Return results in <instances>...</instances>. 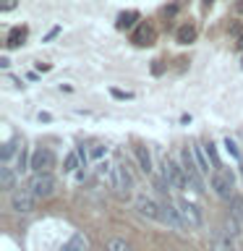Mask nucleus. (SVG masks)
<instances>
[{
	"mask_svg": "<svg viewBox=\"0 0 243 251\" xmlns=\"http://www.w3.org/2000/svg\"><path fill=\"white\" fill-rule=\"evenodd\" d=\"M55 168V154L50 149H37L34 154H31V170L34 173H50Z\"/></svg>",
	"mask_w": 243,
	"mask_h": 251,
	"instance_id": "obj_10",
	"label": "nucleus"
},
{
	"mask_svg": "<svg viewBox=\"0 0 243 251\" xmlns=\"http://www.w3.org/2000/svg\"><path fill=\"white\" fill-rule=\"evenodd\" d=\"M133 152H136V160H139V168L146 173V176H152V154H149L146 147H133Z\"/></svg>",
	"mask_w": 243,
	"mask_h": 251,
	"instance_id": "obj_14",
	"label": "nucleus"
},
{
	"mask_svg": "<svg viewBox=\"0 0 243 251\" xmlns=\"http://www.w3.org/2000/svg\"><path fill=\"white\" fill-rule=\"evenodd\" d=\"M13 154H16V141L11 139V141H5V144H3V149H0V160L8 162Z\"/></svg>",
	"mask_w": 243,
	"mask_h": 251,
	"instance_id": "obj_23",
	"label": "nucleus"
},
{
	"mask_svg": "<svg viewBox=\"0 0 243 251\" xmlns=\"http://www.w3.org/2000/svg\"><path fill=\"white\" fill-rule=\"evenodd\" d=\"M24 39H26V29H24V26H13L11 31H8L5 47H8V50H13V47H21Z\"/></svg>",
	"mask_w": 243,
	"mask_h": 251,
	"instance_id": "obj_15",
	"label": "nucleus"
},
{
	"mask_svg": "<svg viewBox=\"0 0 243 251\" xmlns=\"http://www.w3.org/2000/svg\"><path fill=\"white\" fill-rule=\"evenodd\" d=\"M230 215H233V217H235V220H238V223L243 225V196L235 194L233 199H230Z\"/></svg>",
	"mask_w": 243,
	"mask_h": 251,
	"instance_id": "obj_20",
	"label": "nucleus"
},
{
	"mask_svg": "<svg viewBox=\"0 0 243 251\" xmlns=\"http://www.w3.org/2000/svg\"><path fill=\"white\" fill-rule=\"evenodd\" d=\"M162 180H165L170 188H186V186H188V178H186L183 165H178L172 157H165V160H162Z\"/></svg>",
	"mask_w": 243,
	"mask_h": 251,
	"instance_id": "obj_4",
	"label": "nucleus"
},
{
	"mask_svg": "<svg viewBox=\"0 0 243 251\" xmlns=\"http://www.w3.org/2000/svg\"><path fill=\"white\" fill-rule=\"evenodd\" d=\"M162 223H168L172 227H183V215H180V209H178V201H172L170 196H165L162 199Z\"/></svg>",
	"mask_w": 243,
	"mask_h": 251,
	"instance_id": "obj_9",
	"label": "nucleus"
},
{
	"mask_svg": "<svg viewBox=\"0 0 243 251\" xmlns=\"http://www.w3.org/2000/svg\"><path fill=\"white\" fill-rule=\"evenodd\" d=\"M26 188L37 196V199H50L55 194V188H58V180L52 178V173H34V176L29 178Z\"/></svg>",
	"mask_w": 243,
	"mask_h": 251,
	"instance_id": "obj_3",
	"label": "nucleus"
},
{
	"mask_svg": "<svg viewBox=\"0 0 243 251\" xmlns=\"http://www.w3.org/2000/svg\"><path fill=\"white\" fill-rule=\"evenodd\" d=\"M16 8V0H3V3H0V11H13Z\"/></svg>",
	"mask_w": 243,
	"mask_h": 251,
	"instance_id": "obj_29",
	"label": "nucleus"
},
{
	"mask_svg": "<svg viewBox=\"0 0 243 251\" xmlns=\"http://www.w3.org/2000/svg\"><path fill=\"white\" fill-rule=\"evenodd\" d=\"M110 173H113V165H110V162H97V176L99 178H107L110 180Z\"/></svg>",
	"mask_w": 243,
	"mask_h": 251,
	"instance_id": "obj_27",
	"label": "nucleus"
},
{
	"mask_svg": "<svg viewBox=\"0 0 243 251\" xmlns=\"http://www.w3.org/2000/svg\"><path fill=\"white\" fill-rule=\"evenodd\" d=\"M241 68H243V63H241Z\"/></svg>",
	"mask_w": 243,
	"mask_h": 251,
	"instance_id": "obj_34",
	"label": "nucleus"
},
{
	"mask_svg": "<svg viewBox=\"0 0 243 251\" xmlns=\"http://www.w3.org/2000/svg\"><path fill=\"white\" fill-rule=\"evenodd\" d=\"M136 209H139V215L146 217V220H162V201H154L152 196H146V194L136 196Z\"/></svg>",
	"mask_w": 243,
	"mask_h": 251,
	"instance_id": "obj_8",
	"label": "nucleus"
},
{
	"mask_svg": "<svg viewBox=\"0 0 243 251\" xmlns=\"http://www.w3.org/2000/svg\"><path fill=\"white\" fill-rule=\"evenodd\" d=\"M204 149H207V154H209V160H212V168H219V157H217V149H215V144H212V141H209V144L207 147H204Z\"/></svg>",
	"mask_w": 243,
	"mask_h": 251,
	"instance_id": "obj_26",
	"label": "nucleus"
},
{
	"mask_svg": "<svg viewBox=\"0 0 243 251\" xmlns=\"http://www.w3.org/2000/svg\"><path fill=\"white\" fill-rule=\"evenodd\" d=\"M222 230L227 233V235H233V238H238V233H241V223L235 220L233 215H227L225 217V223H222Z\"/></svg>",
	"mask_w": 243,
	"mask_h": 251,
	"instance_id": "obj_21",
	"label": "nucleus"
},
{
	"mask_svg": "<svg viewBox=\"0 0 243 251\" xmlns=\"http://www.w3.org/2000/svg\"><path fill=\"white\" fill-rule=\"evenodd\" d=\"M107 154V147H102V144H92L89 149V157H94V160H99V157H105Z\"/></svg>",
	"mask_w": 243,
	"mask_h": 251,
	"instance_id": "obj_28",
	"label": "nucleus"
},
{
	"mask_svg": "<svg viewBox=\"0 0 243 251\" xmlns=\"http://www.w3.org/2000/svg\"><path fill=\"white\" fill-rule=\"evenodd\" d=\"M139 21V11H123L121 16H118V21H115V26L118 29H131L133 26V24H136Z\"/></svg>",
	"mask_w": 243,
	"mask_h": 251,
	"instance_id": "obj_16",
	"label": "nucleus"
},
{
	"mask_svg": "<svg viewBox=\"0 0 243 251\" xmlns=\"http://www.w3.org/2000/svg\"><path fill=\"white\" fill-rule=\"evenodd\" d=\"M212 3H215V0H204V8H209Z\"/></svg>",
	"mask_w": 243,
	"mask_h": 251,
	"instance_id": "obj_31",
	"label": "nucleus"
},
{
	"mask_svg": "<svg viewBox=\"0 0 243 251\" xmlns=\"http://www.w3.org/2000/svg\"><path fill=\"white\" fill-rule=\"evenodd\" d=\"M241 168H243V157H241Z\"/></svg>",
	"mask_w": 243,
	"mask_h": 251,
	"instance_id": "obj_33",
	"label": "nucleus"
},
{
	"mask_svg": "<svg viewBox=\"0 0 243 251\" xmlns=\"http://www.w3.org/2000/svg\"><path fill=\"white\" fill-rule=\"evenodd\" d=\"M175 39H178L180 45H191L194 39H196V26H194V24H183V26L178 29Z\"/></svg>",
	"mask_w": 243,
	"mask_h": 251,
	"instance_id": "obj_17",
	"label": "nucleus"
},
{
	"mask_svg": "<svg viewBox=\"0 0 243 251\" xmlns=\"http://www.w3.org/2000/svg\"><path fill=\"white\" fill-rule=\"evenodd\" d=\"M131 42H133V45H139V47H149V45L154 42V29L149 26V24H141V26L133 31Z\"/></svg>",
	"mask_w": 243,
	"mask_h": 251,
	"instance_id": "obj_13",
	"label": "nucleus"
},
{
	"mask_svg": "<svg viewBox=\"0 0 243 251\" xmlns=\"http://www.w3.org/2000/svg\"><path fill=\"white\" fill-rule=\"evenodd\" d=\"M238 47H243V34L238 37Z\"/></svg>",
	"mask_w": 243,
	"mask_h": 251,
	"instance_id": "obj_32",
	"label": "nucleus"
},
{
	"mask_svg": "<svg viewBox=\"0 0 243 251\" xmlns=\"http://www.w3.org/2000/svg\"><path fill=\"white\" fill-rule=\"evenodd\" d=\"M209 183H212V191H215L217 199L230 201L233 196H235V194H233V188H235V176H233V170H222V168L212 170Z\"/></svg>",
	"mask_w": 243,
	"mask_h": 251,
	"instance_id": "obj_1",
	"label": "nucleus"
},
{
	"mask_svg": "<svg viewBox=\"0 0 243 251\" xmlns=\"http://www.w3.org/2000/svg\"><path fill=\"white\" fill-rule=\"evenodd\" d=\"M222 144H225V152L230 154V157H235V160H241V157H243L241 147L235 144V139H233V136H225V139H222Z\"/></svg>",
	"mask_w": 243,
	"mask_h": 251,
	"instance_id": "obj_22",
	"label": "nucleus"
},
{
	"mask_svg": "<svg viewBox=\"0 0 243 251\" xmlns=\"http://www.w3.org/2000/svg\"><path fill=\"white\" fill-rule=\"evenodd\" d=\"M178 209H180L183 223L188 227H201L204 225V212H201L199 204H194V201H188V199H178Z\"/></svg>",
	"mask_w": 243,
	"mask_h": 251,
	"instance_id": "obj_7",
	"label": "nucleus"
},
{
	"mask_svg": "<svg viewBox=\"0 0 243 251\" xmlns=\"http://www.w3.org/2000/svg\"><path fill=\"white\" fill-rule=\"evenodd\" d=\"M107 251H131V246L123 238H110L107 241Z\"/></svg>",
	"mask_w": 243,
	"mask_h": 251,
	"instance_id": "obj_25",
	"label": "nucleus"
},
{
	"mask_svg": "<svg viewBox=\"0 0 243 251\" xmlns=\"http://www.w3.org/2000/svg\"><path fill=\"white\" fill-rule=\"evenodd\" d=\"M34 204H37V196L29 188H16V191H11V209L19 212V215L34 212Z\"/></svg>",
	"mask_w": 243,
	"mask_h": 251,
	"instance_id": "obj_6",
	"label": "nucleus"
},
{
	"mask_svg": "<svg viewBox=\"0 0 243 251\" xmlns=\"http://www.w3.org/2000/svg\"><path fill=\"white\" fill-rule=\"evenodd\" d=\"M110 188L118 194V196H131V188H133V178L128 168H123V165H113V173H110Z\"/></svg>",
	"mask_w": 243,
	"mask_h": 251,
	"instance_id": "obj_5",
	"label": "nucleus"
},
{
	"mask_svg": "<svg viewBox=\"0 0 243 251\" xmlns=\"http://www.w3.org/2000/svg\"><path fill=\"white\" fill-rule=\"evenodd\" d=\"M78 162H81V157H78V152H71V154L66 157V162H63V165H66L63 170H66V173H73V170L78 168Z\"/></svg>",
	"mask_w": 243,
	"mask_h": 251,
	"instance_id": "obj_24",
	"label": "nucleus"
},
{
	"mask_svg": "<svg viewBox=\"0 0 243 251\" xmlns=\"http://www.w3.org/2000/svg\"><path fill=\"white\" fill-rule=\"evenodd\" d=\"M212 249L215 251H235V238L225 230H212Z\"/></svg>",
	"mask_w": 243,
	"mask_h": 251,
	"instance_id": "obj_11",
	"label": "nucleus"
},
{
	"mask_svg": "<svg viewBox=\"0 0 243 251\" xmlns=\"http://www.w3.org/2000/svg\"><path fill=\"white\" fill-rule=\"evenodd\" d=\"M113 97H118V100H128L131 94H128V92H121V89H113Z\"/></svg>",
	"mask_w": 243,
	"mask_h": 251,
	"instance_id": "obj_30",
	"label": "nucleus"
},
{
	"mask_svg": "<svg viewBox=\"0 0 243 251\" xmlns=\"http://www.w3.org/2000/svg\"><path fill=\"white\" fill-rule=\"evenodd\" d=\"M180 165H183V170H186V178H188V186L194 188L196 194H204L207 188H204V180H201V168H199V162H196V157H194V149H183V154H180Z\"/></svg>",
	"mask_w": 243,
	"mask_h": 251,
	"instance_id": "obj_2",
	"label": "nucleus"
},
{
	"mask_svg": "<svg viewBox=\"0 0 243 251\" xmlns=\"http://www.w3.org/2000/svg\"><path fill=\"white\" fill-rule=\"evenodd\" d=\"M86 249H89V241H86L81 233H73L71 241L66 243V251H86Z\"/></svg>",
	"mask_w": 243,
	"mask_h": 251,
	"instance_id": "obj_18",
	"label": "nucleus"
},
{
	"mask_svg": "<svg viewBox=\"0 0 243 251\" xmlns=\"http://www.w3.org/2000/svg\"><path fill=\"white\" fill-rule=\"evenodd\" d=\"M16 183H19V173L8 168V162H3V168H0V188L3 191H16Z\"/></svg>",
	"mask_w": 243,
	"mask_h": 251,
	"instance_id": "obj_12",
	"label": "nucleus"
},
{
	"mask_svg": "<svg viewBox=\"0 0 243 251\" xmlns=\"http://www.w3.org/2000/svg\"><path fill=\"white\" fill-rule=\"evenodd\" d=\"M194 157H196V162H199L201 173H209V170H215V168H209V154H207V149H201V147H194Z\"/></svg>",
	"mask_w": 243,
	"mask_h": 251,
	"instance_id": "obj_19",
	"label": "nucleus"
}]
</instances>
